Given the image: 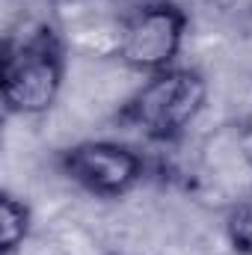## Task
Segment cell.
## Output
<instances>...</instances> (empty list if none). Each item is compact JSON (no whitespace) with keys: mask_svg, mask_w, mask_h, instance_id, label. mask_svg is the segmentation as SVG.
Instances as JSON below:
<instances>
[{"mask_svg":"<svg viewBox=\"0 0 252 255\" xmlns=\"http://www.w3.org/2000/svg\"><path fill=\"white\" fill-rule=\"evenodd\" d=\"M223 6V12H235V15H250L252 0H217Z\"/></svg>","mask_w":252,"mask_h":255,"instance_id":"8","label":"cell"},{"mask_svg":"<svg viewBox=\"0 0 252 255\" xmlns=\"http://www.w3.org/2000/svg\"><path fill=\"white\" fill-rule=\"evenodd\" d=\"M238 154H241V160L247 163V169L252 172V119L244 122L241 130H238Z\"/></svg>","mask_w":252,"mask_h":255,"instance_id":"7","label":"cell"},{"mask_svg":"<svg viewBox=\"0 0 252 255\" xmlns=\"http://www.w3.org/2000/svg\"><path fill=\"white\" fill-rule=\"evenodd\" d=\"M229 241L235 247V253L241 255H252V202H241L226 223Z\"/></svg>","mask_w":252,"mask_h":255,"instance_id":"6","label":"cell"},{"mask_svg":"<svg viewBox=\"0 0 252 255\" xmlns=\"http://www.w3.org/2000/svg\"><path fill=\"white\" fill-rule=\"evenodd\" d=\"M65 80L63 42L51 27H36L21 39H9L3 54V107L12 116H42L48 113Z\"/></svg>","mask_w":252,"mask_h":255,"instance_id":"1","label":"cell"},{"mask_svg":"<svg viewBox=\"0 0 252 255\" xmlns=\"http://www.w3.org/2000/svg\"><path fill=\"white\" fill-rule=\"evenodd\" d=\"M60 169L92 196L119 199L142 181V157L113 139H86L60 151Z\"/></svg>","mask_w":252,"mask_h":255,"instance_id":"4","label":"cell"},{"mask_svg":"<svg viewBox=\"0 0 252 255\" xmlns=\"http://www.w3.org/2000/svg\"><path fill=\"white\" fill-rule=\"evenodd\" d=\"M187 36V15L172 0H151L136 6L119 27V60L139 74H160L175 68Z\"/></svg>","mask_w":252,"mask_h":255,"instance_id":"3","label":"cell"},{"mask_svg":"<svg viewBox=\"0 0 252 255\" xmlns=\"http://www.w3.org/2000/svg\"><path fill=\"white\" fill-rule=\"evenodd\" d=\"M208 101V83L196 68H166L151 74L125 104V119L148 139H178Z\"/></svg>","mask_w":252,"mask_h":255,"instance_id":"2","label":"cell"},{"mask_svg":"<svg viewBox=\"0 0 252 255\" xmlns=\"http://www.w3.org/2000/svg\"><path fill=\"white\" fill-rule=\"evenodd\" d=\"M30 226H33L30 208L18 196L3 193V199H0V250H3V255H12L30 238Z\"/></svg>","mask_w":252,"mask_h":255,"instance_id":"5","label":"cell"}]
</instances>
